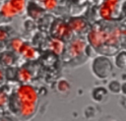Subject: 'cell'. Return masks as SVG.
Returning a JSON list of instances; mask_svg holds the SVG:
<instances>
[{"label":"cell","instance_id":"1","mask_svg":"<svg viewBox=\"0 0 126 121\" xmlns=\"http://www.w3.org/2000/svg\"><path fill=\"white\" fill-rule=\"evenodd\" d=\"M14 96L18 104V113L22 118L29 119L35 114L38 102V92L33 86L29 83L20 85Z\"/></svg>","mask_w":126,"mask_h":121},{"label":"cell","instance_id":"2","mask_svg":"<svg viewBox=\"0 0 126 121\" xmlns=\"http://www.w3.org/2000/svg\"><path fill=\"white\" fill-rule=\"evenodd\" d=\"M27 6V0H5L0 7V14L6 20H12L21 15Z\"/></svg>","mask_w":126,"mask_h":121},{"label":"cell","instance_id":"3","mask_svg":"<svg viewBox=\"0 0 126 121\" xmlns=\"http://www.w3.org/2000/svg\"><path fill=\"white\" fill-rule=\"evenodd\" d=\"M91 70L97 79H105L112 72V64L106 56H96L93 59Z\"/></svg>","mask_w":126,"mask_h":121},{"label":"cell","instance_id":"4","mask_svg":"<svg viewBox=\"0 0 126 121\" xmlns=\"http://www.w3.org/2000/svg\"><path fill=\"white\" fill-rule=\"evenodd\" d=\"M108 28H102L100 26H95L92 28L87 36L88 43L93 47L94 49H99L102 46H104L106 36H107Z\"/></svg>","mask_w":126,"mask_h":121},{"label":"cell","instance_id":"5","mask_svg":"<svg viewBox=\"0 0 126 121\" xmlns=\"http://www.w3.org/2000/svg\"><path fill=\"white\" fill-rule=\"evenodd\" d=\"M87 41L82 37H75L70 39V42L66 49V55L70 59H76L81 57L87 49Z\"/></svg>","mask_w":126,"mask_h":121},{"label":"cell","instance_id":"6","mask_svg":"<svg viewBox=\"0 0 126 121\" xmlns=\"http://www.w3.org/2000/svg\"><path fill=\"white\" fill-rule=\"evenodd\" d=\"M119 4L120 0H104L98 9L99 17L105 22L113 21L114 15L119 8Z\"/></svg>","mask_w":126,"mask_h":121},{"label":"cell","instance_id":"7","mask_svg":"<svg viewBox=\"0 0 126 121\" xmlns=\"http://www.w3.org/2000/svg\"><path fill=\"white\" fill-rule=\"evenodd\" d=\"M50 32H51L52 37L60 38L62 40L71 39L73 35V31L71 28L69 27L68 23H65L61 20H57L53 22L51 29H50Z\"/></svg>","mask_w":126,"mask_h":121},{"label":"cell","instance_id":"8","mask_svg":"<svg viewBox=\"0 0 126 121\" xmlns=\"http://www.w3.org/2000/svg\"><path fill=\"white\" fill-rule=\"evenodd\" d=\"M68 25L71 28L73 33H83L88 30V22L86 21V19L81 17H75L70 19Z\"/></svg>","mask_w":126,"mask_h":121},{"label":"cell","instance_id":"9","mask_svg":"<svg viewBox=\"0 0 126 121\" xmlns=\"http://www.w3.org/2000/svg\"><path fill=\"white\" fill-rule=\"evenodd\" d=\"M25 11L28 13L29 17L32 18V20L39 19L43 15V13H44V9H42L38 4H36L34 2H31L29 5L27 4Z\"/></svg>","mask_w":126,"mask_h":121},{"label":"cell","instance_id":"10","mask_svg":"<svg viewBox=\"0 0 126 121\" xmlns=\"http://www.w3.org/2000/svg\"><path fill=\"white\" fill-rule=\"evenodd\" d=\"M19 54H21L27 60H33L37 57V51L35 50V48L27 42H24L22 44Z\"/></svg>","mask_w":126,"mask_h":121},{"label":"cell","instance_id":"11","mask_svg":"<svg viewBox=\"0 0 126 121\" xmlns=\"http://www.w3.org/2000/svg\"><path fill=\"white\" fill-rule=\"evenodd\" d=\"M49 49L56 55H61L65 51L64 40L56 37H52L49 41Z\"/></svg>","mask_w":126,"mask_h":121},{"label":"cell","instance_id":"12","mask_svg":"<svg viewBox=\"0 0 126 121\" xmlns=\"http://www.w3.org/2000/svg\"><path fill=\"white\" fill-rule=\"evenodd\" d=\"M15 53L13 51L5 50L0 52V65L2 67H11L15 62Z\"/></svg>","mask_w":126,"mask_h":121},{"label":"cell","instance_id":"13","mask_svg":"<svg viewBox=\"0 0 126 121\" xmlns=\"http://www.w3.org/2000/svg\"><path fill=\"white\" fill-rule=\"evenodd\" d=\"M16 77L18 79V81L22 84H28L32 81V72L28 69V68H25V67H22L20 68L17 73H16Z\"/></svg>","mask_w":126,"mask_h":121},{"label":"cell","instance_id":"14","mask_svg":"<svg viewBox=\"0 0 126 121\" xmlns=\"http://www.w3.org/2000/svg\"><path fill=\"white\" fill-rule=\"evenodd\" d=\"M107 94V90L102 87H96L92 91V97L96 102H101Z\"/></svg>","mask_w":126,"mask_h":121},{"label":"cell","instance_id":"15","mask_svg":"<svg viewBox=\"0 0 126 121\" xmlns=\"http://www.w3.org/2000/svg\"><path fill=\"white\" fill-rule=\"evenodd\" d=\"M114 64L119 69H125V66H126V56H125V51L124 50L118 52V54L115 55Z\"/></svg>","mask_w":126,"mask_h":121},{"label":"cell","instance_id":"16","mask_svg":"<svg viewBox=\"0 0 126 121\" xmlns=\"http://www.w3.org/2000/svg\"><path fill=\"white\" fill-rule=\"evenodd\" d=\"M11 30H12L10 27L0 24V43L8 40V38L11 34Z\"/></svg>","mask_w":126,"mask_h":121},{"label":"cell","instance_id":"17","mask_svg":"<svg viewBox=\"0 0 126 121\" xmlns=\"http://www.w3.org/2000/svg\"><path fill=\"white\" fill-rule=\"evenodd\" d=\"M24 43V40L20 37H14L10 40L9 44H10V48H11V51H13L14 53H18L19 54V51H20V48L22 46V44Z\"/></svg>","mask_w":126,"mask_h":121},{"label":"cell","instance_id":"18","mask_svg":"<svg viewBox=\"0 0 126 121\" xmlns=\"http://www.w3.org/2000/svg\"><path fill=\"white\" fill-rule=\"evenodd\" d=\"M56 88H57V91L59 92L63 93V92H68L71 89V86H70V83L66 79H61L57 82Z\"/></svg>","mask_w":126,"mask_h":121},{"label":"cell","instance_id":"19","mask_svg":"<svg viewBox=\"0 0 126 121\" xmlns=\"http://www.w3.org/2000/svg\"><path fill=\"white\" fill-rule=\"evenodd\" d=\"M107 89H108V91H109L110 92H112V93H118V92L121 91V85H120V83H119L118 81L112 80V81H110V82L108 83Z\"/></svg>","mask_w":126,"mask_h":121},{"label":"cell","instance_id":"20","mask_svg":"<svg viewBox=\"0 0 126 121\" xmlns=\"http://www.w3.org/2000/svg\"><path fill=\"white\" fill-rule=\"evenodd\" d=\"M41 4H42L44 10L53 11L54 9H56V7L58 5V2H57V0H43L41 2Z\"/></svg>","mask_w":126,"mask_h":121},{"label":"cell","instance_id":"21","mask_svg":"<svg viewBox=\"0 0 126 121\" xmlns=\"http://www.w3.org/2000/svg\"><path fill=\"white\" fill-rule=\"evenodd\" d=\"M8 102H9L8 95L6 94L5 91H3L0 90V108L4 107Z\"/></svg>","mask_w":126,"mask_h":121},{"label":"cell","instance_id":"22","mask_svg":"<svg viewBox=\"0 0 126 121\" xmlns=\"http://www.w3.org/2000/svg\"><path fill=\"white\" fill-rule=\"evenodd\" d=\"M5 81H6V74L2 69V66L0 65V87L5 84Z\"/></svg>","mask_w":126,"mask_h":121},{"label":"cell","instance_id":"23","mask_svg":"<svg viewBox=\"0 0 126 121\" xmlns=\"http://www.w3.org/2000/svg\"><path fill=\"white\" fill-rule=\"evenodd\" d=\"M42 1H43V0H33V1H32V2H34V3H36V4H39V2H40V3H41V2H42Z\"/></svg>","mask_w":126,"mask_h":121}]
</instances>
